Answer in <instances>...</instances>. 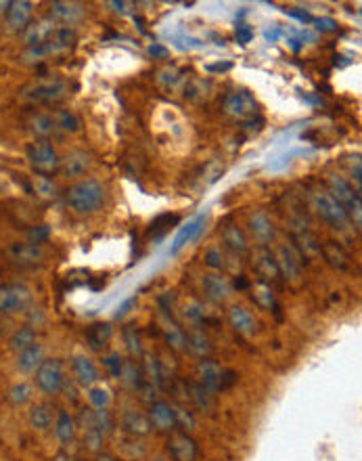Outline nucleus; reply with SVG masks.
I'll return each mask as SVG.
<instances>
[{
	"label": "nucleus",
	"instance_id": "obj_29",
	"mask_svg": "<svg viewBox=\"0 0 362 461\" xmlns=\"http://www.w3.org/2000/svg\"><path fill=\"white\" fill-rule=\"evenodd\" d=\"M111 334H113V327H111V323H107V321H101V323L90 325L88 332H86V342L90 346V350L101 352V350L109 344Z\"/></svg>",
	"mask_w": 362,
	"mask_h": 461
},
{
	"label": "nucleus",
	"instance_id": "obj_57",
	"mask_svg": "<svg viewBox=\"0 0 362 461\" xmlns=\"http://www.w3.org/2000/svg\"><path fill=\"white\" fill-rule=\"evenodd\" d=\"M230 68H233L230 61H224V63H210V65H206L208 72H228Z\"/></svg>",
	"mask_w": 362,
	"mask_h": 461
},
{
	"label": "nucleus",
	"instance_id": "obj_7",
	"mask_svg": "<svg viewBox=\"0 0 362 461\" xmlns=\"http://www.w3.org/2000/svg\"><path fill=\"white\" fill-rule=\"evenodd\" d=\"M312 203H314V210L319 212V216L329 223L333 229H344L348 225V212L344 210V206H339L329 191L325 189H319V191L312 193Z\"/></svg>",
	"mask_w": 362,
	"mask_h": 461
},
{
	"label": "nucleus",
	"instance_id": "obj_1",
	"mask_svg": "<svg viewBox=\"0 0 362 461\" xmlns=\"http://www.w3.org/2000/svg\"><path fill=\"white\" fill-rule=\"evenodd\" d=\"M68 206L78 214H92L97 212L105 201V189L95 179H82L73 183L65 195Z\"/></svg>",
	"mask_w": 362,
	"mask_h": 461
},
{
	"label": "nucleus",
	"instance_id": "obj_20",
	"mask_svg": "<svg viewBox=\"0 0 362 461\" xmlns=\"http://www.w3.org/2000/svg\"><path fill=\"white\" fill-rule=\"evenodd\" d=\"M72 369L75 382L84 388H90L99 382V371L95 367V363L86 356V354H75L72 359Z\"/></svg>",
	"mask_w": 362,
	"mask_h": 461
},
{
	"label": "nucleus",
	"instance_id": "obj_62",
	"mask_svg": "<svg viewBox=\"0 0 362 461\" xmlns=\"http://www.w3.org/2000/svg\"><path fill=\"white\" fill-rule=\"evenodd\" d=\"M153 461H166V460H161V457H157V460H153Z\"/></svg>",
	"mask_w": 362,
	"mask_h": 461
},
{
	"label": "nucleus",
	"instance_id": "obj_13",
	"mask_svg": "<svg viewBox=\"0 0 362 461\" xmlns=\"http://www.w3.org/2000/svg\"><path fill=\"white\" fill-rule=\"evenodd\" d=\"M55 32H57L55 21L44 17V19L30 21V23L21 30V38H23V42H26L28 48H32V46H38V44H42V42L53 38Z\"/></svg>",
	"mask_w": 362,
	"mask_h": 461
},
{
	"label": "nucleus",
	"instance_id": "obj_23",
	"mask_svg": "<svg viewBox=\"0 0 362 461\" xmlns=\"http://www.w3.org/2000/svg\"><path fill=\"white\" fill-rule=\"evenodd\" d=\"M222 371H224V369L218 365L216 361H212V359H203V361H199V365H197L199 382H201V386H203L208 392H212V394H216L218 390H220Z\"/></svg>",
	"mask_w": 362,
	"mask_h": 461
},
{
	"label": "nucleus",
	"instance_id": "obj_3",
	"mask_svg": "<svg viewBox=\"0 0 362 461\" xmlns=\"http://www.w3.org/2000/svg\"><path fill=\"white\" fill-rule=\"evenodd\" d=\"M26 154H28V159H30L32 168L36 170L38 176H48L53 172H59L61 159L55 152V147L46 139H38L34 143H30Z\"/></svg>",
	"mask_w": 362,
	"mask_h": 461
},
{
	"label": "nucleus",
	"instance_id": "obj_5",
	"mask_svg": "<svg viewBox=\"0 0 362 461\" xmlns=\"http://www.w3.org/2000/svg\"><path fill=\"white\" fill-rule=\"evenodd\" d=\"M73 42H75V32L70 28H57V32L53 34V38L32 46V48H26L23 53V59L26 61H34V59H44V57H50V55H57V53H63L65 48H70Z\"/></svg>",
	"mask_w": 362,
	"mask_h": 461
},
{
	"label": "nucleus",
	"instance_id": "obj_54",
	"mask_svg": "<svg viewBox=\"0 0 362 461\" xmlns=\"http://www.w3.org/2000/svg\"><path fill=\"white\" fill-rule=\"evenodd\" d=\"M34 187H36V193L44 197H55V191H57L53 181H48V176H34Z\"/></svg>",
	"mask_w": 362,
	"mask_h": 461
},
{
	"label": "nucleus",
	"instance_id": "obj_21",
	"mask_svg": "<svg viewBox=\"0 0 362 461\" xmlns=\"http://www.w3.org/2000/svg\"><path fill=\"white\" fill-rule=\"evenodd\" d=\"M206 221H208V216H206V214H199V216H195L191 223H186V227H182V229L179 231V235L174 237V243H172V248H170V254H179L184 245L193 243V241L201 235V231L206 229Z\"/></svg>",
	"mask_w": 362,
	"mask_h": 461
},
{
	"label": "nucleus",
	"instance_id": "obj_47",
	"mask_svg": "<svg viewBox=\"0 0 362 461\" xmlns=\"http://www.w3.org/2000/svg\"><path fill=\"white\" fill-rule=\"evenodd\" d=\"M103 365L107 369V373L111 378L119 380V373H122V365H124V359L117 354V352H111V354H105L103 356Z\"/></svg>",
	"mask_w": 362,
	"mask_h": 461
},
{
	"label": "nucleus",
	"instance_id": "obj_11",
	"mask_svg": "<svg viewBox=\"0 0 362 461\" xmlns=\"http://www.w3.org/2000/svg\"><path fill=\"white\" fill-rule=\"evenodd\" d=\"M168 453L174 461H195L197 460V443L186 432H170Z\"/></svg>",
	"mask_w": 362,
	"mask_h": 461
},
{
	"label": "nucleus",
	"instance_id": "obj_45",
	"mask_svg": "<svg viewBox=\"0 0 362 461\" xmlns=\"http://www.w3.org/2000/svg\"><path fill=\"white\" fill-rule=\"evenodd\" d=\"M103 434L97 430V428H88V430H84V447H86V451H90V453H99L101 451V447H103Z\"/></svg>",
	"mask_w": 362,
	"mask_h": 461
},
{
	"label": "nucleus",
	"instance_id": "obj_58",
	"mask_svg": "<svg viewBox=\"0 0 362 461\" xmlns=\"http://www.w3.org/2000/svg\"><path fill=\"white\" fill-rule=\"evenodd\" d=\"M132 304H134V298H130V300H126V302H124L122 307L117 308V317H122V314H126V312H128V308L132 307Z\"/></svg>",
	"mask_w": 362,
	"mask_h": 461
},
{
	"label": "nucleus",
	"instance_id": "obj_17",
	"mask_svg": "<svg viewBox=\"0 0 362 461\" xmlns=\"http://www.w3.org/2000/svg\"><path fill=\"white\" fill-rule=\"evenodd\" d=\"M329 195H331L339 206H344V210H348L356 199H361V191H354V187H352L346 179H341V176H337V174H331V176H329Z\"/></svg>",
	"mask_w": 362,
	"mask_h": 461
},
{
	"label": "nucleus",
	"instance_id": "obj_41",
	"mask_svg": "<svg viewBox=\"0 0 362 461\" xmlns=\"http://www.w3.org/2000/svg\"><path fill=\"white\" fill-rule=\"evenodd\" d=\"M53 120H55V126L61 128V130H65V132H78L80 130L78 117L72 112H68V110H57L53 114Z\"/></svg>",
	"mask_w": 362,
	"mask_h": 461
},
{
	"label": "nucleus",
	"instance_id": "obj_50",
	"mask_svg": "<svg viewBox=\"0 0 362 461\" xmlns=\"http://www.w3.org/2000/svg\"><path fill=\"white\" fill-rule=\"evenodd\" d=\"M176 223H179V216L164 214V216H159V218H155V221L151 223V229H149V233L153 235V233H157V231H159V237H164V235H166V231L170 229V225H176Z\"/></svg>",
	"mask_w": 362,
	"mask_h": 461
},
{
	"label": "nucleus",
	"instance_id": "obj_43",
	"mask_svg": "<svg viewBox=\"0 0 362 461\" xmlns=\"http://www.w3.org/2000/svg\"><path fill=\"white\" fill-rule=\"evenodd\" d=\"M32 396H34V388L30 384H26V382H19V384H15L11 388V392H9V398H11V403L13 405H26V403H30L32 401Z\"/></svg>",
	"mask_w": 362,
	"mask_h": 461
},
{
	"label": "nucleus",
	"instance_id": "obj_46",
	"mask_svg": "<svg viewBox=\"0 0 362 461\" xmlns=\"http://www.w3.org/2000/svg\"><path fill=\"white\" fill-rule=\"evenodd\" d=\"M203 263L208 269L212 270H224V267H226V260H224V254L220 252V248H210L203 254Z\"/></svg>",
	"mask_w": 362,
	"mask_h": 461
},
{
	"label": "nucleus",
	"instance_id": "obj_53",
	"mask_svg": "<svg viewBox=\"0 0 362 461\" xmlns=\"http://www.w3.org/2000/svg\"><path fill=\"white\" fill-rule=\"evenodd\" d=\"M235 40H237L241 46L250 44V42L254 40V28L247 26V23H237V26H235Z\"/></svg>",
	"mask_w": 362,
	"mask_h": 461
},
{
	"label": "nucleus",
	"instance_id": "obj_25",
	"mask_svg": "<svg viewBox=\"0 0 362 461\" xmlns=\"http://www.w3.org/2000/svg\"><path fill=\"white\" fill-rule=\"evenodd\" d=\"M50 17L53 21H61L72 26L84 17V6L80 2H53L50 4Z\"/></svg>",
	"mask_w": 362,
	"mask_h": 461
},
{
	"label": "nucleus",
	"instance_id": "obj_30",
	"mask_svg": "<svg viewBox=\"0 0 362 461\" xmlns=\"http://www.w3.org/2000/svg\"><path fill=\"white\" fill-rule=\"evenodd\" d=\"M122 425L132 436H147L153 430L149 418H147L145 413H141V411H126L122 415Z\"/></svg>",
	"mask_w": 362,
	"mask_h": 461
},
{
	"label": "nucleus",
	"instance_id": "obj_44",
	"mask_svg": "<svg viewBox=\"0 0 362 461\" xmlns=\"http://www.w3.org/2000/svg\"><path fill=\"white\" fill-rule=\"evenodd\" d=\"M182 314L186 317V321H191V323L197 327L199 323H203V321H206V307H203L199 300H188V302L184 304Z\"/></svg>",
	"mask_w": 362,
	"mask_h": 461
},
{
	"label": "nucleus",
	"instance_id": "obj_27",
	"mask_svg": "<svg viewBox=\"0 0 362 461\" xmlns=\"http://www.w3.org/2000/svg\"><path fill=\"white\" fill-rule=\"evenodd\" d=\"M42 361H44V350H42L40 344H34L26 348V350H21V352H17L15 365H17L19 373H34Z\"/></svg>",
	"mask_w": 362,
	"mask_h": 461
},
{
	"label": "nucleus",
	"instance_id": "obj_51",
	"mask_svg": "<svg viewBox=\"0 0 362 461\" xmlns=\"http://www.w3.org/2000/svg\"><path fill=\"white\" fill-rule=\"evenodd\" d=\"M172 409H174V418H176V428H182L184 432L195 428V418L191 411H186L184 407H172Z\"/></svg>",
	"mask_w": 362,
	"mask_h": 461
},
{
	"label": "nucleus",
	"instance_id": "obj_63",
	"mask_svg": "<svg viewBox=\"0 0 362 461\" xmlns=\"http://www.w3.org/2000/svg\"><path fill=\"white\" fill-rule=\"evenodd\" d=\"M73 461H86V460H73Z\"/></svg>",
	"mask_w": 362,
	"mask_h": 461
},
{
	"label": "nucleus",
	"instance_id": "obj_39",
	"mask_svg": "<svg viewBox=\"0 0 362 461\" xmlns=\"http://www.w3.org/2000/svg\"><path fill=\"white\" fill-rule=\"evenodd\" d=\"M122 336H124V344H126V350H128V354L132 356V359H141L145 352H143V342H141V336H139V332L132 327V325H126L124 327V332H122Z\"/></svg>",
	"mask_w": 362,
	"mask_h": 461
},
{
	"label": "nucleus",
	"instance_id": "obj_24",
	"mask_svg": "<svg viewBox=\"0 0 362 461\" xmlns=\"http://www.w3.org/2000/svg\"><path fill=\"white\" fill-rule=\"evenodd\" d=\"M88 168H90V155L86 152H72V154L65 155L59 164V172L65 179L82 176Z\"/></svg>",
	"mask_w": 362,
	"mask_h": 461
},
{
	"label": "nucleus",
	"instance_id": "obj_48",
	"mask_svg": "<svg viewBox=\"0 0 362 461\" xmlns=\"http://www.w3.org/2000/svg\"><path fill=\"white\" fill-rule=\"evenodd\" d=\"M95 428L105 436L113 430V418L107 409H95Z\"/></svg>",
	"mask_w": 362,
	"mask_h": 461
},
{
	"label": "nucleus",
	"instance_id": "obj_10",
	"mask_svg": "<svg viewBox=\"0 0 362 461\" xmlns=\"http://www.w3.org/2000/svg\"><path fill=\"white\" fill-rule=\"evenodd\" d=\"M151 428L157 432H174L176 430V418H174V409L166 403V401H153L149 405V413H147Z\"/></svg>",
	"mask_w": 362,
	"mask_h": 461
},
{
	"label": "nucleus",
	"instance_id": "obj_4",
	"mask_svg": "<svg viewBox=\"0 0 362 461\" xmlns=\"http://www.w3.org/2000/svg\"><path fill=\"white\" fill-rule=\"evenodd\" d=\"M32 304V290L23 283H0V312L19 314Z\"/></svg>",
	"mask_w": 362,
	"mask_h": 461
},
{
	"label": "nucleus",
	"instance_id": "obj_36",
	"mask_svg": "<svg viewBox=\"0 0 362 461\" xmlns=\"http://www.w3.org/2000/svg\"><path fill=\"white\" fill-rule=\"evenodd\" d=\"M28 422H30V425L34 430H40V432L48 430L53 425V411H50V407L44 405V403L32 405V409L28 413Z\"/></svg>",
	"mask_w": 362,
	"mask_h": 461
},
{
	"label": "nucleus",
	"instance_id": "obj_18",
	"mask_svg": "<svg viewBox=\"0 0 362 461\" xmlns=\"http://www.w3.org/2000/svg\"><path fill=\"white\" fill-rule=\"evenodd\" d=\"M247 227H250L252 237L257 241V245H268V243L275 239V225H272V221L268 218V214L262 212V210H257V212H254V214L250 216Z\"/></svg>",
	"mask_w": 362,
	"mask_h": 461
},
{
	"label": "nucleus",
	"instance_id": "obj_61",
	"mask_svg": "<svg viewBox=\"0 0 362 461\" xmlns=\"http://www.w3.org/2000/svg\"><path fill=\"white\" fill-rule=\"evenodd\" d=\"M6 9V2H0V11H4Z\"/></svg>",
	"mask_w": 362,
	"mask_h": 461
},
{
	"label": "nucleus",
	"instance_id": "obj_32",
	"mask_svg": "<svg viewBox=\"0 0 362 461\" xmlns=\"http://www.w3.org/2000/svg\"><path fill=\"white\" fill-rule=\"evenodd\" d=\"M143 378H145L147 384H151L153 388H161L164 386V369H161V363L157 356H151V354H143Z\"/></svg>",
	"mask_w": 362,
	"mask_h": 461
},
{
	"label": "nucleus",
	"instance_id": "obj_19",
	"mask_svg": "<svg viewBox=\"0 0 362 461\" xmlns=\"http://www.w3.org/2000/svg\"><path fill=\"white\" fill-rule=\"evenodd\" d=\"M254 267L257 275L262 277V281H277L279 275V267H277V258L275 252H270L266 245H260L254 254Z\"/></svg>",
	"mask_w": 362,
	"mask_h": 461
},
{
	"label": "nucleus",
	"instance_id": "obj_52",
	"mask_svg": "<svg viewBox=\"0 0 362 461\" xmlns=\"http://www.w3.org/2000/svg\"><path fill=\"white\" fill-rule=\"evenodd\" d=\"M48 237H50V229L46 225H38V227H32V229L28 231V243L42 245V243H46Z\"/></svg>",
	"mask_w": 362,
	"mask_h": 461
},
{
	"label": "nucleus",
	"instance_id": "obj_42",
	"mask_svg": "<svg viewBox=\"0 0 362 461\" xmlns=\"http://www.w3.org/2000/svg\"><path fill=\"white\" fill-rule=\"evenodd\" d=\"M88 401H90L92 409H107L109 403H111V394L103 386H90L88 388Z\"/></svg>",
	"mask_w": 362,
	"mask_h": 461
},
{
	"label": "nucleus",
	"instance_id": "obj_22",
	"mask_svg": "<svg viewBox=\"0 0 362 461\" xmlns=\"http://www.w3.org/2000/svg\"><path fill=\"white\" fill-rule=\"evenodd\" d=\"M321 256L325 258V263L329 267H333L335 270H348L352 265L350 254L346 252V248L337 241H325L321 243Z\"/></svg>",
	"mask_w": 362,
	"mask_h": 461
},
{
	"label": "nucleus",
	"instance_id": "obj_16",
	"mask_svg": "<svg viewBox=\"0 0 362 461\" xmlns=\"http://www.w3.org/2000/svg\"><path fill=\"white\" fill-rule=\"evenodd\" d=\"M4 19L9 23V28L13 30H23L30 19H32V2L28 0H13V2H6V9H4Z\"/></svg>",
	"mask_w": 362,
	"mask_h": 461
},
{
	"label": "nucleus",
	"instance_id": "obj_9",
	"mask_svg": "<svg viewBox=\"0 0 362 461\" xmlns=\"http://www.w3.org/2000/svg\"><path fill=\"white\" fill-rule=\"evenodd\" d=\"M275 258H277V267H279V275L287 281L297 285L302 281V260L299 256L295 254V250L291 245H281L277 252H275Z\"/></svg>",
	"mask_w": 362,
	"mask_h": 461
},
{
	"label": "nucleus",
	"instance_id": "obj_8",
	"mask_svg": "<svg viewBox=\"0 0 362 461\" xmlns=\"http://www.w3.org/2000/svg\"><path fill=\"white\" fill-rule=\"evenodd\" d=\"M222 107H224L226 114L233 115V117H239V120H252L257 114V110H260L254 95L247 92V90H233V92H228L222 99Z\"/></svg>",
	"mask_w": 362,
	"mask_h": 461
},
{
	"label": "nucleus",
	"instance_id": "obj_60",
	"mask_svg": "<svg viewBox=\"0 0 362 461\" xmlns=\"http://www.w3.org/2000/svg\"><path fill=\"white\" fill-rule=\"evenodd\" d=\"M97 461H115L111 455H99V460Z\"/></svg>",
	"mask_w": 362,
	"mask_h": 461
},
{
	"label": "nucleus",
	"instance_id": "obj_56",
	"mask_svg": "<svg viewBox=\"0 0 362 461\" xmlns=\"http://www.w3.org/2000/svg\"><path fill=\"white\" fill-rule=\"evenodd\" d=\"M149 55L153 57V59H166L168 57V48L166 46H161V44H151L149 46Z\"/></svg>",
	"mask_w": 362,
	"mask_h": 461
},
{
	"label": "nucleus",
	"instance_id": "obj_12",
	"mask_svg": "<svg viewBox=\"0 0 362 461\" xmlns=\"http://www.w3.org/2000/svg\"><path fill=\"white\" fill-rule=\"evenodd\" d=\"M9 260L17 267H36L44 260V248L36 243H13L9 248Z\"/></svg>",
	"mask_w": 362,
	"mask_h": 461
},
{
	"label": "nucleus",
	"instance_id": "obj_49",
	"mask_svg": "<svg viewBox=\"0 0 362 461\" xmlns=\"http://www.w3.org/2000/svg\"><path fill=\"white\" fill-rule=\"evenodd\" d=\"M252 298H255V302L260 304V307H275V298H272V292H270V287L266 285V283H260L257 287L254 290V294H252Z\"/></svg>",
	"mask_w": 362,
	"mask_h": 461
},
{
	"label": "nucleus",
	"instance_id": "obj_59",
	"mask_svg": "<svg viewBox=\"0 0 362 461\" xmlns=\"http://www.w3.org/2000/svg\"><path fill=\"white\" fill-rule=\"evenodd\" d=\"M53 461H73V460L68 455V453H65V451H61V453H59V455H57Z\"/></svg>",
	"mask_w": 362,
	"mask_h": 461
},
{
	"label": "nucleus",
	"instance_id": "obj_28",
	"mask_svg": "<svg viewBox=\"0 0 362 461\" xmlns=\"http://www.w3.org/2000/svg\"><path fill=\"white\" fill-rule=\"evenodd\" d=\"M186 350H188L193 356L208 359V356L212 354V342H210V338L203 334V329L193 327V329L186 334Z\"/></svg>",
	"mask_w": 362,
	"mask_h": 461
},
{
	"label": "nucleus",
	"instance_id": "obj_35",
	"mask_svg": "<svg viewBox=\"0 0 362 461\" xmlns=\"http://www.w3.org/2000/svg\"><path fill=\"white\" fill-rule=\"evenodd\" d=\"M119 382L126 386V388H130V390H139L143 386V382H145L141 365L137 361H124L122 373H119Z\"/></svg>",
	"mask_w": 362,
	"mask_h": 461
},
{
	"label": "nucleus",
	"instance_id": "obj_15",
	"mask_svg": "<svg viewBox=\"0 0 362 461\" xmlns=\"http://www.w3.org/2000/svg\"><path fill=\"white\" fill-rule=\"evenodd\" d=\"M201 290L203 294L214 300V302H224L230 298L233 290H230V283L220 275V272H208L201 277Z\"/></svg>",
	"mask_w": 362,
	"mask_h": 461
},
{
	"label": "nucleus",
	"instance_id": "obj_14",
	"mask_svg": "<svg viewBox=\"0 0 362 461\" xmlns=\"http://www.w3.org/2000/svg\"><path fill=\"white\" fill-rule=\"evenodd\" d=\"M291 241H293V250H295V254L299 256V260L302 263H306V260H310V258H316V256H321V241L310 233V231L306 229H299L295 231L293 235H291Z\"/></svg>",
	"mask_w": 362,
	"mask_h": 461
},
{
	"label": "nucleus",
	"instance_id": "obj_37",
	"mask_svg": "<svg viewBox=\"0 0 362 461\" xmlns=\"http://www.w3.org/2000/svg\"><path fill=\"white\" fill-rule=\"evenodd\" d=\"M34 344H36V332L32 327H28V325L15 329L13 336H11V340H9V346L15 352H21V350H26V348H30V346Z\"/></svg>",
	"mask_w": 362,
	"mask_h": 461
},
{
	"label": "nucleus",
	"instance_id": "obj_26",
	"mask_svg": "<svg viewBox=\"0 0 362 461\" xmlns=\"http://www.w3.org/2000/svg\"><path fill=\"white\" fill-rule=\"evenodd\" d=\"M228 323L237 334H243V336H252L255 332L254 314L243 307L228 308Z\"/></svg>",
	"mask_w": 362,
	"mask_h": 461
},
{
	"label": "nucleus",
	"instance_id": "obj_33",
	"mask_svg": "<svg viewBox=\"0 0 362 461\" xmlns=\"http://www.w3.org/2000/svg\"><path fill=\"white\" fill-rule=\"evenodd\" d=\"M164 336H166V342L170 344V348L179 350V352H184L186 350V334L182 332V327L172 321V317L166 314V321H164Z\"/></svg>",
	"mask_w": 362,
	"mask_h": 461
},
{
	"label": "nucleus",
	"instance_id": "obj_2",
	"mask_svg": "<svg viewBox=\"0 0 362 461\" xmlns=\"http://www.w3.org/2000/svg\"><path fill=\"white\" fill-rule=\"evenodd\" d=\"M68 97V82L61 78H42L36 82H30L21 90V99L32 103H59Z\"/></svg>",
	"mask_w": 362,
	"mask_h": 461
},
{
	"label": "nucleus",
	"instance_id": "obj_34",
	"mask_svg": "<svg viewBox=\"0 0 362 461\" xmlns=\"http://www.w3.org/2000/svg\"><path fill=\"white\" fill-rule=\"evenodd\" d=\"M75 420H73L72 415L68 413V411H59V415H57V420H55V436H57V440L59 443H63V445H70L73 438H75Z\"/></svg>",
	"mask_w": 362,
	"mask_h": 461
},
{
	"label": "nucleus",
	"instance_id": "obj_38",
	"mask_svg": "<svg viewBox=\"0 0 362 461\" xmlns=\"http://www.w3.org/2000/svg\"><path fill=\"white\" fill-rule=\"evenodd\" d=\"M30 128H32V132L36 134L38 139H48V137L57 130L55 120H53V114L34 115L32 122H30Z\"/></svg>",
	"mask_w": 362,
	"mask_h": 461
},
{
	"label": "nucleus",
	"instance_id": "obj_55",
	"mask_svg": "<svg viewBox=\"0 0 362 461\" xmlns=\"http://www.w3.org/2000/svg\"><path fill=\"white\" fill-rule=\"evenodd\" d=\"M314 26H316V30H321V32H335V30H337V23H335L333 19H329V17L314 19Z\"/></svg>",
	"mask_w": 362,
	"mask_h": 461
},
{
	"label": "nucleus",
	"instance_id": "obj_31",
	"mask_svg": "<svg viewBox=\"0 0 362 461\" xmlns=\"http://www.w3.org/2000/svg\"><path fill=\"white\" fill-rule=\"evenodd\" d=\"M222 241L226 243V248L233 252V254H237V256H241V254H245L247 252V239H245V233L239 229L237 225H226L224 229H222Z\"/></svg>",
	"mask_w": 362,
	"mask_h": 461
},
{
	"label": "nucleus",
	"instance_id": "obj_40",
	"mask_svg": "<svg viewBox=\"0 0 362 461\" xmlns=\"http://www.w3.org/2000/svg\"><path fill=\"white\" fill-rule=\"evenodd\" d=\"M212 392H208L206 388L201 384H193L188 388V398L195 403V407H199V409H203V411H208L210 407H212Z\"/></svg>",
	"mask_w": 362,
	"mask_h": 461
},
{
	"label": "nucleus",
	"instance_id": "obj_6",
	"mask_svg": "<svg viewBox=\"0 0 362 461\" xmlns=\"http://www.w3.org/2000/svg\"><path fill=\"white\" fill-rule=\"evenodd\" d=\"M34 373H36V388L40 392H44L48 396L61 392L65 376H63V365L59 359H44Z\"/></svg>",
	"mask_w": 362,
	"mask_h": 461
}]
</instances>
